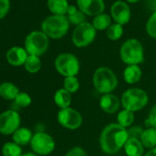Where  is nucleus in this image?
Listing matches in <instances>:
<instances>
[{"label":"nucleus","instance_id":"nucleus-19","mask_svg":"<svg viewBox=\"0 0 156 156\" xmlns=\"http://www.w3.org/2000/svg\"><path fill=\"white\" fill-rule=\"evenodd\" d=\"M47 6L53 15L65 16L70 5L68 4L67 0H48Z\"/></svg>","mask_w":156,"mask_h":156},{"label":"nucleus","instance_id":"nucleus-18","mask_svg":"<svg viewBox=\"0 0 156 156\" xmlns=\"http://www.w3.org/2000/svg\"><path fill=\"white\" fill-rule=\"evenodd\" d=\"M32 137H33L32 131L27 128H20L12 135L13 141L19 144L20 146H25L30 143Z\"/></svg>","mask_w":156,"mask_h":156},{"label":"nucleus","instance_id":"nucleus-13","mask_svg":"<svg viewBox=\"0 0 156 156\" xmlns=\"http://www.w3.org/2000/svg\"><path fill=\"white\" fill-rule=\"evenodd\" d=\"M77 6L83 13L88 16H98L104 12V0H77Z\"/></svg>","mask_w":156,"mask_h":156},{"label":"nucleus","instance_id":"nucleus-16","mask_svg":"<svg viewBox=\"0 0 156 156\" xmlns=\"http://www.w3.org/2000/svg\"><path fill=\"white\" fill-rule=\"evenodd\" d=\"M142 75V71L139 65H128L123 72V78L126 83L129 85L137 84Z\"/></svg>","mask_w":156,"mask_h":156},{"label":"nucleus","instance_id":"nucleus-29","mask_svg":"<svg viewBox=\"0 0 156 156\" xmlns=\"http://www.w3.org/2000/svg\"><path fill=\"white\" fill-rule=\"evenodd\" d=\"M123 35V27L119 24H112L107 30V36L111 41H118Z\"/></svg>","mask_w":156,"mask_h":156},{"label":"nucleus","instance_id":"nucleus-14","mask_svg":"<svg viewBox=\"0 0 156 156\" xmlns=\"http://www.w3.org/2000/svg\"><path fill=\"white\" fill-rule=\"evenodd\" d=\"M121 105L120 99L114 94H105L100 98L99 107L100 108L107 114H114L116 113Z\"/></svg>","mask_w":156,"mask_h":156},{"label":"nucleus","instance_id":"nucleus-8","mask_svg":"<svg viewBox=\"0 0 156 156\" xmlns=\"http://www.w3.org/2000/svg\"><path fill=\"white\" fill-rule=\"evenodd\" d=\"M97 30L92 23L84 22L75 27L72 34V41L77 48H84L90 45L96 39Z\"/></svg>","mask_w":156,"mask_h":156},{"label":"nucleus","instance_id":"nucleus-1","mask_svg":"<svg viewBox=\"0 0 156 156\" xmlns=\"http://www.w3.org/2000/svg\"><path fill=\"white\" fill-rule=\"evenodd\" d=\"M129 140L128 130L119 123H110L101 131L99 143L102 151L107 154H114L124 148Z\"/></svg>","mask_w":156,"mask_h":156},{"label":"nucleus","instance_id":"nucleus-25","mask_svg":"<svg viewBox=\"0 0 156 156\" xmlns=\"http://www.w3.org/2000/svg\"><path fill=\"white\" fill-rule=\"evenodd\" d=\"M134 119H135L134 112L127 110V109H123L119 111L117 116L118 123L125 129L132 125V123L134 122Z\"/></svg>","mask_w":156,"mask_h":156},{"label":"nucleus","instance_id":"nucleus-24","mask_svg":"<svg viewBox=\"0 0 156 156\" xmlns=\"http://www.w3.org/2000/svg\"><path fill=\"white\" fill-rule=\"evenodd\" d=\"M93 27L97 30H108L112 24H111V18L108 14L101 13L98 16H96L92 21Z\"/></svg>","mask_w":156,"mask_h":156},{"label":"nucleus","instance_id":"nucleus-27","mask_svg":"<svg viewBox=\"0 0 156 156\" xmlns=\"http://www.w3.org/2000/svg\"><path fill=\"white\" fill-rule=\"evenodd\" d=\"M2 154L3 156H22V149L14 141L7 142L2 147Z\"/></svg>","mask_w":156,"mask_h":156},{"label":"nucleus","instance_id":"nucleus-21","mask_svg":"<svg viewBox=\"0 0 156 156\" xmlns=\"http://www.w3.org/2000/svg\"><path fill=\"white\" fill-rule=\"evenodd\" d=\"M19 93V87L10 82H5L0 85V97L6 100H15Z\"/></svg>","mask_w":156,"mask_h":156},{"label":"nucleus","instance_id":"nucleus-3","mask_svg":"<svg viewBox=\"0 0 156 156\" xmlns=\"http://www.w3.org/2000/svg\"><path fill=\"white\" fill-rule=\"evenodd\" d=\"M119 56L127 65H139L144 62V50L137 39H129L120 47Z\"/></svg>","mask_w":156,"mask_h":156},{"label":"nucleus","instance_id":"nucleus-38","mask_svg":"<svg viewBox=\"0 0 156 156\" xmlns=\"http://www.w3.org/2000/svg\"><path fill=\"white\" fill-rule=\"evenodd\" d=\"M127 1H128L129 3H137V2L140 1V0H127Z\"/></svg>","mask_w":156,"mask_h":156},{"label":"nucleus","instance_id":"nucleus-4","mask_svg":"<svg viewBox=\"0 0 156 156\" xmlns=\"http://www.w3.org/2000/svg\"><path fill=\"white\" fill-rule=\"evenodd\" d=\"M70 22L66 16L52 15L46 18L41 23V30L49 38L58 40L68 32Z\"/></svg>","mask_w":156,"mask_h":156},{"label":"nucleus","instance_id":"nucleus-11","mask_svg":"<svg viewBox=\"0 0 156 156\" xmlns=\"http://www.w3.org/2000/svg\"><path fill=\"white\" fill-rule=\"evenodd\" d=\"M21 119L20 114L12 109L0 114V133L3 135H13L20 127Z\"/></svg>","mask_w":156,"mask_h":156},{"label":"nucleus","instance_id":"nucleus-17","mask_svg":"<svg viewBox=\"0 0 156 156\" xmlns=\"http://www.w3.org/2000/svg\"><path fill=\"white\" fill-rule=\"evenodd\" d=\"M124 151L128 156H141L144 152V146L140 140L129 138L124 146Z\"/></svg>","mask_w":156,"mask_h":156},{"label":"nucleus","instance_id":"nucleus-23","mask_svg":"<svg viewBox=\"0 0 156 156\" xmlns=\"http://www.w3.org/2000/svg\"><path fill=\"white\" fill-rule=\"evenodd\" d=\"M140 140L144 148L152 149L156 147V129L148 128L144 129Z\"/></svg>","mask_w":156,"mask_h":156},{"label":"nucleus","instance_id":"nucleus-10","mask_svg":"<svg viewBox=\"0 0 156 156\" xmlns=\"http://www.w3.org/2000/svg\"><path fill=\"white\" fill-rule=\"evenodd\" d=\"M30 146L34 153L39 155H48L53 151L55 148V141L48 133L39 131L33 135Z\"/></svg>","mask_w":156,"mask_h":156},{"label":"nucleus","instance_id":"nucleus-6","mask_svg":"<svg viewBox=\"0 0 156 156\" xmlns=\"http://www.w3.org/2000/svg\"><path fill=\"white\" fill-rule=\"evenodd\" d=\"M56 71L62 76H76L80 72V62L78 58L69 52L59 54L54 62Z\"/></svg>","mask_w":156,"mask_h":156},{"label":"nucleus","instance_id":"nucleus-9","mask_svg":"<svg viewBox=\"0 0 156 156\" xmlns=\"http://www.w3.org/2000/svg\"><path fill=\"white\" fill-rule=\"evenodd\" d=\"M57 120L62 127L71 130L79 129L83 124L81 113L71 107L60 109L57 114Z\"/></svg>","mask_w":156,"mask_h":156},{"label":"nucleus","instance_id":"nucleus-20","mask_svg":"<svg viewBox=\"0 0 156 156\" xmlns=\"http://www.w3.org/2000/svg\"><path fill=\"white\" fill-rule=\"evenodd\" d=\"M54 102L61 109L70 108L72 103V94L64 88H60L54 94Z\"/></svg>","mask_w":156,"mask_h":156},{"label":"nucleus","instance_id":"nucleus-22","mask_svg":"<svg viewBox=\"0 0 156 156\" xmlns=\"http://www.w3.org/2000/svg\"><path fill=\"white\" fill-rule=\"evenodd\" d=\"M67 19L70 23L78 26L86 22L87 17L85 13H83L80 9H77L74 6H69L67 10Z\"/></svg>","mask_w":156,"mask_h":156},{"label":"nucleus","instance_id":"nucleus-5","mask_svg":"<svg viewBox=\"0 0 156 156\" xmlns=\"http://www.w3.org/2000/svg\"><path fill=\"white\" fill-rule=\"evenodd\" d=\"M120 101L124 109L136 112L146 107L149 102V97L143 89L133 87L122 94Z\"/></svg>","mask_w":156,"mask_h":156},{"label":"nucleus","instance_id":"nucleus-31","mask_svg":"<svg viewBox=\"0 0 156 156\" xmlns=\"http://www.w3.org/2000/svg\"><path fill=\"white\" fill-rule=\"evenodd\" d=\"M146 32L150 37L156 39V11L151 15L146 23Z\"/></svg>","mask_w":156,"mask_h":156},{"label":"nucleus","instance_id":"nucleus-32","mask_svg":"<svg viewBox=\"0 0 156 156\" xmlns=\"http://www.w3.org/2000/svg\"><path fill=\"white\" fill-rule=\"evenodd\" d=\"M144 123H145V126L148 128L156 129V105L151 108L149 115H148L147 119H145Z\"/></svg>","mask_w":156,"mask_h":156},{"label":"nucleus","instance_id":"nucleus-34","mask_svg":"<svg viewBox=\"0 0 156 156\" xmlns=\"http://www.w3.org/2000/svg\"><path fill=\"white\" fill-rule=\"evenodd\" d=\"M10 8L9 0H0V20L3 19L9 12Z\"/></svg>","mask_w":156,"mask_h":156},{"label":"nucleus","instance_id":"nucleus-30","mask_svg":"<svg viewBox=\"0 0 156 156\" xmlns=\"http://www.w3.org/2000/svg\"><path fill=\"white\" fill-rule=\"evenodd\" d=\"M15 104L19 108H28L31 104V98L28 93L25 92H20L17 98H15Z\"/></svg>","mask_w":156,"mask_h":156},{"label":"nucleus","instance_id":"nucleus-28","mask_svg":"<svg viewBox=\"0 0 156 156\" xmlns=\"http://www.w3.org/2000/svg\"><path fill=\"white\" fill-rule=\"evenodd\" d=\"M63 88L71 94L77 92L78 89L80 88V83L78 78L76 76L65 77L63 81Z\"/></svg>","mask_w":156,"mask_h":156},{"label":"nucleus","instance_id":"nucleus-37","mask_svg":"<svg viewBox=\"0 0 156 156\" xmlns=\"http://www.w3.org/2000/svg\"><path fill=\"white\" fill-rule=\"evenodd\" d=\"M22 156H38V155L34 152H27V153L22 154Z\"/></svg>","mask_w":156,"mask_h":156},{"label":"nucleus","instance_id":"nucleus-35","mask_svg":"<svg viewBox=\"0 0 156 156\" xmlns=\"http://www.w3.org/2000/svg\"><path fill=\"white\" fill-rule=\"evenodd\" d=\"M144 129H142L140 127H133V128H130L129 130H128V134H129V138H134V139H140L141 137V134L143 132Z\"/></svg>","mask_w":156,"mask_h":156},{"label":"nucleus","instance_id":"nucleus-2","mask_svg":"<svg viewBox=\"0 0 156 156\" xmlns=\"http://www.w3.org/2000/svg\"><path fill=\"white\" fill-rule=\"evenodd\" d=\"M118 78L115 73L108 67L98 68L93 74V85L95 89L102 94H110L118 87Z\"/></svg>","mask_w":156,"mask_h":156},{"label":"nucleus","instance_id":"nucleus-33","mask_svg":"<svg viewBox=\"0 0 156 156\" xmlns=\"http://www.w3.org/2000/svg\"><path fill=\"white\" fill-rule=\"evenodd\" d=\"M65 156H87V151L79 146L73 147L66 154Z\"/></svg>","mask_w":156,"mask_h":156},{"label":"nucleus","instance_id":"nucleus-36","mask_svg":"<svg viewBox=\"0 0 156 156\" xmlns=\"http://www.w3.org/2000/svg\"><path fill=\"white\" fill-rule=\"evenodd\" d=\"M145 156H156V147H154V148H152V149H150V150L146 152Z\"/></svg>","mask_w":156,"mask_h":156},{"label":"nucleus","instance_id":"nucleus-15","mask_svg":"<svg viewBox=\"0 0 156 156\" xmlns=\"http://www.w3.org/2000/svg\"><path fill=\"white\" fill-rule=\"evenodd\" d=\"M29 54L24 48L21 47H12L7 52V60L13 66L24 65Z\"/></svg>","mask_w":156,"mask_h":156},{"label":"nucleus","instance_id":"nucleus-26","mask_svg":"<svg viewBox=\"0 0 156 156\" xmlns=\"http://www.w3.org/2000/svg\"><path fill=\"white\" fill-rule=\"evenodd\" d=\"M25 69L30 73H36L41 69V61L40 57L34 55H29L25 62Z\"/></svg>","mask_w":156,"mask_h":156},{"label":"nucleus","instance_id":"nucleus-7","mask_svg":"<svg viewBox=\"0 0 156 156\" xmlns=\"http://www.w3.org/2000/svg\"><path fill=\"white\" fill-rule=\"evenodd\" d=\"M49 37L42 31L34 30L30 32L25 40V50L29 55L40 57L44 54L49 48Z\"/></svg>","mask_w":156,"mask_h":156},{"label":"nucleus","instance_id":"nucleus-12","mask_svg":"<svg viewBox=\"0 0 156 156\" xmlns=\"http://www.w3.org/2000/svg\"><path fill=\"white\" fill-rule=\"evenodd\" d=\"M111 17L117 24L121 26L127 24L131 18V12L129 5L120 0L116 1L111 7Z\"/></svg>","mask_w":156,"mask_h":156}]
</instances>
